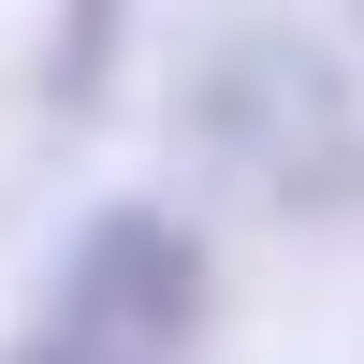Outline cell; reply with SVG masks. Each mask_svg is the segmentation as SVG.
<instances>
[{
	"mask_svg": "<svg viewBox=\"0 0 364 364\" xmlns=\"http://www.w3.org/2000/svg\"><path fill=\"white\" fill-rule=\"evenodd\" d=\"M175 132H190V161L219 175V190L277 204V219L364 204V87H350L336 44H306V29H277V15L219 29V44L190 58Z\"/></svg>",
	"mask_w": 364,
	"mask_h": 364,
	"instance_id": "6da1fadb",
	"label": "cell"
},
{
	"mask_svg": "<svg viewBox=\"0 0 364 364\" xmlns=\"http://www.w3.org/2000/svg\"><path fill=\"white\" fill-rule=\"evenodd\" d=\"M190 336H204V233L175 204H87L15 364H190Z\"/></svg>",
	"mask_w": 364,
	"mask_h": 364,
	"instance_id": "7a4b0ae2",
	"label": "cell"
}]
</instances>
